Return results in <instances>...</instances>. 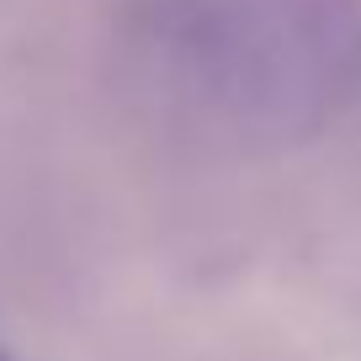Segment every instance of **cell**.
I'll list each match as a JSON object with an SVG mask.
<instances>
[{
  "mask_svg": "<svg viewBox=\"0 0 361 361\" xmlns=\"http://www.w3.org/2000/svg\"><path fill=\"white\" fill-rule=\"evenodd\" d=\"M361 59L350 0H197L186 64L218 112L255 128L314 123Z\"/></svg>",
  "mask_w": 361,
  "mask_h": 361,
  "instance_id": "cell-1",
  "label": "cell"
}]
</instances>
